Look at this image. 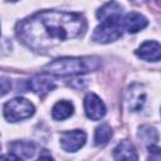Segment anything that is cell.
<instances>
[{
	"label": "cell",
	"mask_w": 161,
	"mask_h": 161,
	"mask_svg": "<svg viewBox=\"0 0 161 161\" xmlns=\"http://www.w3.org/2000/svg\"><path fill=\"white\" fill-rule=\"evenodd\" d=\"M87 23L82 14L59 10L39 11L16 24V36L33 50H47L60 42L83 34Z\"/></svg>",
	"instance_id": "6da1fadb"
},
{
	"label": "cell",
	"mask_w": 161,
	"mask_h": 161,
	"mask_svg": "<svg viewBox=\"0 0 161 161\" xmlns=\"http://www.w3.org/2000/svg\"><path fill=\"white\" fill-rule=\"evenodd\" d=\"M101 67L98 57H63L44 65L43 70L54 75H78L97 70Z\"/></svg>",
	"instance_id": "7a4b0ae2"
},
{
	"label": "cell",
	"mask_w": 161,
	"mask_h": 161,
	"mask_svg": "<svg viewBox=\"0 0 161 161\" xmlns=\"http://www.w3.org/2000/svg\"><path fill=\"white\" fill-rule=\"evenodd\" d=\"M122 18H109L101 21L92 34V40L101 44H107L117 40L122 35Z\"/></svg>",
	"instance_id": "3957f363"
},
{
	"label": "cell",
	"mask_w": 161,
	"mask_h": 161,
	"mask_svg": "<svg viewBox=\"0 0 161 161\" xmlns=\"http://www.w3.org/2000/svg\"><path fill=\"white\" fill-rule=\"evenodd\" d=\"M35 112L34 104L23 97H15L4 104V117L9 122H18L31 117Z\"/></svg>",
	"instance_id": "277c9868"
},
{
	"label": "cell",
	"mask_w": 161,
	"mask_h": 161,
	"mask_svg": "<svg viewBox=\"0 0 161 161\" xmlns=\"http://www.w3.org/2000/svg\"><path fill=\"white\" fill-rule=\"evenodd\" d=\"M87 135L82 130H72L60 133L59 142L60 147L67 152H75L84 146Z\"/></svg>",
	"instance_id": "5b68a950"
},
{
	"label": "cell",
	"mask_w": 161,
	"mask_h": 161,
	"mask_svg": "<svg viewBox=\"0 0 161 161\" xmlns=\"http://www.w3.org/2000/svg\"><path fill=\"white\" fill-rule=\"evenodd\" d=\"M84 112L89 119L98 121V119L104 117L106 106L97 94L88 93L84 98Z\"/></svg>",
	"instance_id": "8992f818"
},
{
	"label": "cell",
	"mask_w": 161,
	"mask_h": 161,
	"mask_svg": "<svg viewBox=\"0 0 161 161\" xmlns=\"http://www.w3.org/2000/svg\"><path fill=\"white\" fill-rule=\"evenodd\" d=\"M55 86L57 84H55L54 78L49 75V73H45V72L43 74H36L30 80H28V88L39 96H44L49 93L50 91L55 88Z\"/></svg>",
	"instance_id": "52a82bcc"
},
{
	"label": "cell",
	"mask_w": 161,
	"mask_h": 161,
	"mask_svg": "<svg viewBox=\"0 0 161 161\" xmlns=\"http://www.w3.org/2000/svg\"><path fill=\"white\" fill-rule=\"evenodd\" d=\"M137 57L147 62H157L161 59V44L155 40H146L136 50Z\"/></svg>",
	"instance_id": "ba28073f"
},
{
	"label": "cell",
	"mask_w": 161,
	"mask_h": 161,
	"mask_svg": "<svg viewBox=\"0 0 161 161\" xmlns=\"http://www.w3.org/2000/svg\"><path fill=\"white\" fill-rule=\"evenodd\" d=\"M148 21L147 19L140 14V13H136V11H132V13H128L125 15V18L122 19V26L123 29H126L128 33H137L142 29H145L147 26Z\"/></svg>",
	"instance_id": "9c48e42d"
},
{
	"label": "cell",
	"mask_w": 161,
	"mask_h": 161,
	"mask_svg": "<svg viewBox=\"0 0 161 161\" xmlns=\"http://www.w3.org/2000/svg\"><path fill=\"white\" fill-rule=\"evenodd\" d=\"M145 99H146V93L140 84H133L126 96V102L128 104V108L133 112L140 111L142 108Z\"/></svg>",
	"instance_id": "30bf717a"
},
{
	"label": "cell",
	"mask_w": 161,
	"mask_h": 161,
	"mask_svg": "<svg viewBox=\"0 0 161 161\" xmlns=\"http://www.w3.org/2000/svg\"><path fill=\"white\" fill-rule=\"evenodd\" d=\"M113 157L116 160H137L138 158L135 146L130 141H127V140L121 141L114 147V150H113Z\"/></svg>",
	"instance_id": "8fae6325"
},
{
	"label": "cell",
	"mask_w": 161,
	"mask_h": 161,
	"mask_svg": "<svg viewBox=\"0 0 161 161\" xmlns=\"http://www.w3.org/2000/svg\"><path fill=\"white\" fill-rule=\"evenodd\" d=\"M10 150L19 158H30L35 153V145L29 141H14L10 143Z\"/></svg>",
	"instance_id": "7c38bea8"
},
{
	"label": "cell",
	"mask_w": 161,
	"mask_h": 161,
	"mask_svg": "<svg viewBox=\"0 0 161 161\" xmlns=\"http://www.w3.org/2000/svg\"><path fill=\"white\" fill-rule=\"evenodd\" d=\"M122 16V8L116 1H108L103 6L97 10V18L102 21L109 18H121Z\"/></svg>",
	"instance_id": "4fadbf2b"
},
{
	"label": "cell",
	"mask_w": 161,
	"mask_h": 161,
	"mask_svg": "<svg viewBox=\"0 0 161 161\" xmlns=\"http://www.w3.org/2000/svg\"><path fill=\"white\" fill-rule=\"evenodd\" d=\"M74 107L73 103L69 101H59L52 108V116L57 121H63L73 114Z\"/></svg>",
	"instance_id": "5bb4252c"
},
{
	"label": "cell",
	"mask_w": 161,
	"mask_h": 161,
	"mask_svg": "<svg viewBox=\"0 0 161 161\" xmlns=\"http://www.w3.org/2000/svg\"><path fill=\"white\" fill-rule=\"evenodd\" d=\"M112 135H113L112 128L107 123H103V125L98 126L94 131V143L97 146H103L111 140Z\"/></svg>",
	"instance_id": "9a60e30c"
},
{
	"label": "cell",
	"mask_w": 161,
	"mask_h": 161,
	"mask_svg": "<svg viewBox=\"0 0 161 161\" xmlns=\"http://www.w3.org/2000/svg\"><path fill=\"white\" fill-rule=\"evenodd\" d=\"M138 137L142 138L145 142L157 141V132L151 126H142L141 130H140V132H138Z\"/></svg>",
	"instance_id": "2e32d148"
},
{
	"label": "cell",
	"mask_w": 161,
	"mask_h": 161,
	"mask_svg": "<svg viewBox=\"0 0 161 161\" xmlns=\"http://www.w3.org/2000/svg\"><path fill=\"white\" fill-rule=\"evenodd\" d=\"M148 151H150V157L151 158H161V148H158L157 146L150 145Z\"/></svg>",
	"instance_id": "e0dca14e"
},
{
	"label": "cell",
	"mask_w": 161,
	"mask_h": 161,
	"mask_svg": "<svg viewBox=\"0 0 161 161\" xmlns=\"http://www.w3.org/2000/svg\"><path fill=\"white\" fill-rule=\"evenodd\" d=\"M6 83H8V79H6L5 77H3V78H1V94H3V96H5L8 91H10V84L8 86Z\"/></svg>",
	"instance_id": "ac0fdd59"
},
{
	"label": "cell",
	"mask_w": 161,
	"mask_h": 161,
	"mask_svg": "<svg viewBox=\"0 0 161 161\" xmlns=\"http://www.w3.org/2000/svg\"><path fill=\"white\" fill-rule=\"evenodd\" d=\"M130 1H132V3H135V4H142L145 0H130Z\"/></svg>",
	"instance_id": "d6986e66"
},
{
	"label": "cell",
	"mask_w": 161,
	"mask_h": 161,
	"mask_svg": "<svg viewBox=\"0 0 161 161\" xmlns=\"http://www.w3.org/2000/svg\"><path fill=\"white\" fill-rule=\"evenodd\" d=\"M8 1H16V0H8Z\"/></svg>",
	"instance_id": "ffe728a7"
}]
</instances>
